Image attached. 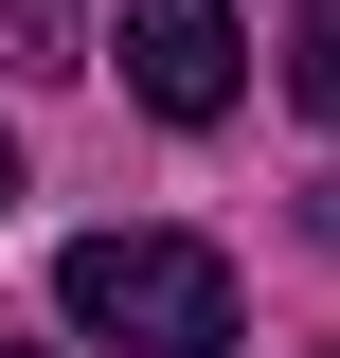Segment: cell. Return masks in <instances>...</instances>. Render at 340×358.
<instances>
[{"label":"cell","instance_id":"obj_5","mask_svg":"<svg viewBox=\"0 0 340 358\" xmlns=\"http://www.w3.org/2000/svg\"><path fill=\"white\" fill-rule=\"evenodd\" d=\"M0 197H18V126H0Z\"/></svg>","mask_w":340,"mask_h":358},{"label":"cell","instance_id":"obj_6","mask_svg":"<svg viewBox=\"0 0 340 358\" xmlns=\"http://www.w3.org/2000/svg\"><path fill=\"white\" fill-rule=\"evenodd\" d=\"M0 358H36V341H0Z\"/></svg>","mask_w":340,"mask_h":358},{"label":"cell","instance_id":"obj_4","mask_svg":"<svg viewBox=\"0 0 340 358\" xmlns=\"http://www.w3.org/2000/svg\"><path fill=\"white\" fill-rule=\"evenodd\" d=\"M0 72H90L72 54V0H0Z\"/></svg>","mask_w":340,"mask_h":358},{"label":"cell","instance_id":"obj_3","mask_svg":"<svg viewBox=\"0 0 340 358\" xmlns=\"http://www.w3.org/2000/svg\"><path fill=\"white\" fill-rule=\"evenodd\" d=\"M287 108H304V126H340V0H304V18H287Z\"/></svg>","mask_w":340,"mask_h":358},{"label":"cell","instance_id":"obj_1","mask_svg":"<svg viewBox=\"0 0 340 358\" xmlns=\"http://www.w3.org/2000/svg\"><path fill=\"white\" fill-rule=\"evenodd\" d=\"M54 305L108 358H233V268L197 233H72L54 251Z\"/></svg>","mask_w":340,"mask_h":358},{"label":"cell","instance_id":"obj_2","mask_svg":"<svg viewBox=\"0 0 340 358\" xmlns=\"http://www.w3.org/2000/svg\"><path fill=\"white\" fill-rule=\"evenodd\" d=\"M108 36H126V90L162 126H215L233 90H251V36H233V0H108Z\"/></svg>","mask_w":340,"mask_h":358}]
</instances>
